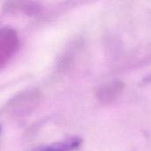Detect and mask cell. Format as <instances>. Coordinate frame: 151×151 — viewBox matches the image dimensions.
Listing matches in <instances>:
<instances>
[{
    "label": "cell",
    "instance_id": "obj_1",
    "mask_svg": "<svg viewBox=\"0 0 151 151\" xmlns=\"http://www.w3.org/2000/svg\"><path fill=\"white\" fill-rule=\"evenodd\" d=\"M19 46L16 32L10 27H4L0 31V64L3 65L13 56Z\"/></svg>",
    "mask_w": 151,
    "mask_h": 151
},
{
    "label": "cell",
    "instance_id": "obj_2",
    "mask_svg": "<svg viewBox=\"0 0 151 151\" xmlns=\"http://www.w3.org/2000/svg\"><path fill=\"white\" fill-rule=\"evenodd\" d=\"M81 143V140L80 138H72L54 144L42 146L32 151H73L76 150Z\"/></svg>",
    "mask_w": 151,
    "mask_h": 151
},
{
    "label": "cell",
    "instance_id": "obj_3",
    "mask_svg": "<svg viewBox=\"0 0 151 151\" xmlns=\"http://www.w3.org/2000/svg\"><path fill=\"white\" fill-rule=\"evenodd\" d=\"M123 85L120 82H114L111 85H108L100 90V96L104 98H112L117 96L122 89Z\"/></svg>",
    "mask_w": 151,
    "mask_h": 151
}]
</instances>
